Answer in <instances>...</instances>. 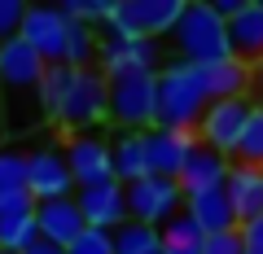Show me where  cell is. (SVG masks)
I'll return each mask as SVG.
<instances>
[{"label": "cell", "mask_w": 263, "mask_h": 254, "mask_svg": "<svg viewBox=\"0 0 263 254\" xmlns=\"http://www.w3.org/2000/svg\"><path fill=\"white\" fill-rule=\"evenodd\" d=\"M40 110L48 123H62L70 132H88L110 114V79L97 66L70 70V66H44L40 79Z\"/></svg>", "instance_id": "6da1fadb"}, {"label": "cell", "mask_w": 263, "mask_h": 254, "mask_svg": "<svg viewBox=\"0 0 263 254\" xmlns=\"http://www.w3.org/2000/svg\"><path fill=\"white\" fill-rule=\"evenodd\" d=\"M40 79H44V62L22 40L0 44V119H5V136H31L48 123L44 110H40Z\"/></svg>", "instance_id": "7a4b0ae2"}, {"label": "cell", "mask_w": 263, "mask_h": 254, "mask_svg": "<svg viewBox=\"0 0 263 254\" xmlns=\"http://www.w3.org/2000/svg\"><path fill=\"white\" fill-rule=\"evenodd\" d=\"M158 96H154V127H171V132H197V119L206 114V92L197 66L189 62H167L158 70Z\"/></svg>", "instance_id": "3957f363"}, {"label": "cell", "mask_w": 263, "mask_h": 254, "mask_svg": "<svg viewBox=\"0 0 263 254\" xmlns=\"http://www.w3.org/2000/svg\"><path fill=\"white\" fill-rule=\"evenodd\" d=\"M171 35H176L180 62H189V66H211V62L233 57L228 53V22L211 5H184Z\"/></svg>", "instance_id": "277c9868"}, {"label": "cell", "mask_w": 263, "mask_h": 254, "mask_svg": "<svg viewBox=\"0 0 263 254\" xmlns=\"http://www.w3.org/2000/svg\"><path fill=\"white\" fill-rule=\"evenodd\" d=\"M184 13V0H114L110 22L101 35H127V40H158L171 35Z\"/></svg>", "instance_id": "5b68a950"}, {"label": "cell", "mask_w": 263, "mask_h": 254, "mask_svg": "<svg viewBox=\"0 0 263 254\" xmlns=\"http://www.w3.org/2000/svg\"><path fill=\"white\" fill-rule=\"evenodd\" d=\"M123 198H127V219L149 228H162L167 219H176L184 210V193L167 175H145L136 184H123Z\"/></svg>", "instance_id": "8992f818"}, {"label": "cell", "mask_w": 263, "mask_h": 254, "mask_svg": "<svg viewBox=\"0 0 263 254\" xmlns=\"http://www.w3.org/2000/svg\"><path fill=\"white\" fill-rule=\"evenodd\" d=\"M158 75H114L110 79V114L123 132H149L154 127V96Z\"/></svg>", "instance_id": "52a82bcc"}, {"label": "cell", "mask_w": 263, "mask_h": 254, "mask_svg": "<svg viewBox=\"0 0 263 254\" xmlns=\"http://www.w3.org/2000/svg\"><path fill=\"white\" fill-rule=\"evenodd\" d=\"M18 40L31 48V53L44 62V66H66V40H70V18L62 9H27L22 18Z\"/></svg>", "instance_id": "ba28073f"}, {"label": "cell", "mask_w": 263, "mask_h": 254, "mask_svg": "<svg viewBox=\"0 0 263 254\" xmlns=\"http://www.w3.org/2000/svg\"><path fill=\"white\" fill-rule=\"evenodd\" d=\"M101 75H158V40H127V35H101L97 44Z\"/></svg>", "instance_id": "9c48e42d"}, {"label": "cell", "mask_w": 263, "mask_h": 254, "mask_svg": "<svg viewBox=\"0 0 263 254\" xmlns=\"http://www.w3.org/2000/svg\"><path fill=\"white\" fill-rule=\"evenodd\" d=\"M66 167H70V180H75V188H92V184H105V180H114V167H110V141H101V136L92 132H75L70 141H66Z\"/></svg>", "instance_id": "30bf717a"}, {"label": "cell", "mask_w": 263, "mask_h": 254, "mask_svg": "<svg viewBox=\"0 0 263 254\" xmlns=\"http://www.w3.org/2000/svg\"><path fill=\"white\" fill-rule=\"evenodd\" d=\"M246 114H250V101L246 96H237V101H211L206 114L197 119V136H202L197 145H206V149H215V153L228 158L237 149L241 127H246Z\"/></svg>", "instance_id": "8fae6325"}, {"label": "cell", "mask_w": 263, "mask_h": 254, "mask_svg": "<svg viewBox=\"0 0 263 254\" xmlns=\"http://www.w3.org/2000/svg\"><path fill=\"white\" fill-rule=\"evenodd\" d=\"M27 193L35 202H57V198H75V180L66 167L62 149H31L27 153Z\"/></svg>", "instance_id": "7c38bea8"}, {"label": "cell", "mask_w": 263, "mask_h": 254, "mask_svg": "<svg viewBox=\"0 0 263 254\" xmlns=\"http://www.w3.org/2000/svg\"><path fill=\"white\" fill-rule=\"evenodd\" d=\"M193 149H197V132H171V127H149V132H145V162H149V175L176 180Z\"/></svg>", "instance_id": "4fadbf2b"}, {"label": "cell", "mask_w": 263, "mask_h": 254, "mask_svg": "<svg viewBox=\"0 0 263 254\" xmlns=\"http://www.w3.org/2000/svg\"><path fill=\"white\" fill-rule=\"evenodd\" d=\"M75 206H79V215H84L88 228H105V232H114V228L127 224V198H123V184H119V180L79 188V193H75Z\"/></svg>", "instance_id": "5bb4252c"}, {"label": "cell", "mask_w": 263, "mask_h": 254, "mask_svg": "<svg viewBox=\"0 0 263 254\" xmlns=\"http://www.w3.org/2000/svg\"><path fill=\"white\" fill-rule=\"evenodd\" d=\"M224 198H228V206H233L237 228H241L246 219H259V215H263V167H241V162H228Z\"/></svg>", "instance_id": "9a60e30c"}, {"label": "cell", "mask_w": 263, "mask_h": 254, "mask_svg": "<svg viewBox=\"0 0 263 254\" xmlns=\"http://www.w3.org/2000/svg\"><path fill=\"white\" fill-rule=\"evenodd\" d=\"M84 215H79V206H75V198H57V202H35V232H40V241H48V245H70L79 232H84Z\"/></svg>", "instance_id": "2e32d148"}, {"label": "cell", "mask_w": 263, "mask_h": 254, "mask_svg": "<svg viewBox=\"0 0 263 254\" xmlns=\"http://www.w3.org/2000/svg\"><path fill=\"white\" fill-rule=\"evenodd\" d=\"M228 53L241 66H254L263 57V5L259 0H246L241 9L228 18Z\"/></svg>", "instance_id": "e0dca14e"}, {"label": "cell", "mask_w": 263, "mask_h": 254, "mask_svg": "<svg viewBox=\"0 0 263 254\" xmlns=\"http://www.w3.org/2000/svg\"><path fill=\"white\" fill-rule=\"evenodd\" d=\"M224 175H228V158L215 149H206V145H197L193 153H189V162L180 167L176 184L184 198H197V193H215V188H224Z\"/></svg>", "instance_id": "ac0fdd59"}, {"label": "cell", "mask_w": 263, "mask_h": 254, "mask_svg": "<svg viewBox=\"0 0 263 254\" xmlns=\"http://www.w3.org/2000/svg\"><path fill=\"white\" fill-rule=\"evenodd\" d=\"M197 79H202L206 101H237V96H246V88H250V66H241L237 57H224V62L197 66Z\"/></svg>", "instance_id": "d6986e66"}, {"label": "cell", "mask_w": 263, "mask_h": 254, "mask_svg": "<svg viewBox=\"0 0 263 254\" xmlns=\"http://www.w3.org/2000/svg\"><path fill=\"white\" fill-rule=\"evenodd\" d=\"M184 215L202 228V237L233 232V228H237L233 206H228V198H224V188H215V193H197V198H184Z\"/></svg>", "instance_id": "ffe728a7"}, {"label": "cell", "mask_w": 263, "mask_h": 254, "mask_svg": "<svg viewBox=\"0 0 263 254\" xmlns=\"http://www.w3.org/2000/svg\"><path fill=\"white\" fill-rule=\"evenodd\" d=\"M110 167L119 184H136V180L149 175V162H145V132H119L110 141Z\"/></svg>", "instance_id": "44dd1931"}, {"label": "cell", "mask_w": 263, "mask_h": 254, "mask_svg": "<svg viewBox=\"0 0 263 254\" xmlns=\"http://www.w3.org/2000/svg\"><path fill=\"white\" fill-rule=\"evenodd\" d=\"M158 237H162V250H176V254H197V250H202V241H206L202 228H197L184 210H180L176 219H167V224L158 228Z\"/></svg>", "instance_id": "7402d4cb"}, {"label": "cell", "mask_w": 263, "mask_h": 254, "mask_svg": "<svg viewBox=\"0 0 263 254\" xmlns=\"http://www.w3.org/2000/svg\"><path fill=\"white\" fill-rule=\"evenodd\" d=\"M114 254H162V237L149 224H123L114 228Z\"/></svg>", "instance_id": "603a6c76"}, {"label": "cell", "mask_w": 263, "mask_h": 254, "mask_svg": "<svg viewBox=\"0 0 263 254\" xmlns=\"http://www.w3.org/2000/svg\"><path fill=\"white\" fill-rule=\"evenodd\" d=\"M233 158L241 162V167H263V105H250L246 127H241V136H237Z\"/></svg>", "instance_id": "cb8c5ba5"}, {"label": "cell", "mask_w": 263, "mask_h": 254, "mask_svg": "<svg viewBox=\"0 0 263 254\" xmlns=\"http://www.w3.org/2000/svg\"><path fill=\"white\" fill-rule=\"evenodd\" d=\"M35 241H40L35 215H27V219H0V250H5V254H22V250H31Z\"/></svg>", "instance_id": "d4e9b609"}, {"label": "cell", "mask_w": 263, "mask_h": 254, "mask_svg": "<svg viewBox=\"0 0 263 254\" xmlns=\"http://www.w3.org/2000/svg\"><path fill=\"white\" fill-rule=\"evenodd\" d=\"M110 9H114V0H66L62 5V13L70 22H84V27H92V31H101L105 22H110Z\"/></svg>", "instance_id": "484cf974"}, {"label": "cell", "mask_w": 263, "mask_h": 254, "mask_svg": "<svg viewBox=\"0 0 263 254\" xmlns=\"http://www.w3.org/2000/svg\"><path fill=\"white\" fill-rule=\"evenodd\" d=\"M27 188V153L22 149H0V193Z\"/></svg>", "instance_id": "4316f807"}, {"label": "cell", "mask_w": 263, "mask_h": 254, "mask_svg": "<svg viewBox=\"0 0 263 254\" xmlns=\"http://www.w3.org/2000/svg\"><path fill=\"white\" fill-rule=\"evenodd\" d=\"M66 254H114V232H105V228H84L75 241L66 245Z\"/></svg>", "instance_id": "83f0119b"}, {"label": "cell", "mask_w": 263, "mask_h": 254, "mask_svg": "<svg viewBox=\"0 0 263 254\" xmlns=\"http://www.w3.org/2000/svg\"><path fill=\"white\" fill-rule=\"evenodd\" d=\"M22 18H27V5H22V0H0V44L18 40Z\"/></svg>", "instance_id": "f1b7e54d"}, {"label": "cell", "mask_w": 263, "mask_h": 254, "mask_svg": "<svg viewBox=\"0 0 263 254\" xmlns=\"http://www.w3.org/2000/svg\"><path fill=\"white\" fill-rule=\"evenodd\" d=\"M35 215V198L27 188H13V193H0V219H27Z\"/></svg>", "instance_id": "f546056e"}, {"label": "cell", "mask_w": 263, "mask_h": 254, "mask_svg": "<svg viewBox=\"0 0 263 254\" xmlns=\"http://www.w3.org/2000/svg\"><path fill=\"white\" fill-rule=\"evenodd\" d=\"M197 254H246V250H241V237H237V228H233V232H215V237H206Z\"/></svg>", "instance_id": "4dcf8cb0"}, {"label": "cell", "mask_w": 263, "mask_h": 254, "mask_svg": "<svg viewBox=\"0 0 263 254\" xmlns=\"http://www.w3.org/2000/svg\"><path fill=\"white\" fill-rule=\"evenodd\" d=\"M237 237H241V250L246 254H263V215L259 219H246V224L237 228Z\"/></svg>", "instance_id": "1f68e13d"}, {"label": "cell", "mask_w": 263, "mask_h": 254, "mask_svg": "<svg viewBox=\"0 0 263 254\" xmlns=\"http://www.w3.org/2000/svg\"><path fill=\"white\" fill-rule=\"evenodd\" d=\"M22 254H66L62 245H48V241H35L31 250H22Z\"/></svg>", "instance_id": "d6a6232c"}, {"label": "cell", "mask_w": 263, "mask_h": 254, "mask_svg": "<svg viewBox=\"0 0 263 254\" xmlns=\"http://www.w3.org/2000/svg\"><path fill=\"white\" fill-rule=\"evenodd\" d=\"M250 84H254V88H263V57L250 66Z\"/></svg>", "instance_id": "836d02e7"}, {"label": "cell", "mask_w": 263, "mask_h": 254, "mask_svg": "<svg viewBox=\"0 0 263 254\" xmlns=\"http://www.w3.org/2000/svg\"><path fill=\"white\" fill-rule=\"evenodd\" d=\"M0 141H5V119H0Z\"/></svg>", "instance_id": "e575fe53"}, {"label": "cell", "mask_w": 263, "mask_h": 254, "mask_svg": "<svg viewBox=\"0 0 263 254\" xmlns=\"http://www.w3.org/2000/svg\"><path fill=\"white\" fill-rule=\"evenodd\" d=\"M162 254H176V250H162Z\"/></svg>", "instance_id": "d590c367"}, {"label": "cell", "mask_w": 263, "mask_h": 254, "mask_svg": "<svg viewBox=\"0 0 263 254\" xmlns=\"http://www.w3.org/2000/svg\"><path fill=\"white\" fill-rule=\"evenodd\" d=\"M259 5H263V0H259Z\"/></svg>", "instance_id": "8d00e7d4"}, {"label": "cell", "mask_w": 263, "mask_h": 254, "mask_svg": "<svg viewBox=\"0 0 263 254\" xmlns=\"http://www.w3.org/2000/svg\"><path fill=\"white\" fill-rule=\"evenodd\" d=\"M0 254H5V250H0Z\"/></svg>", "instance_id": "74e56055"}]
</instances>
